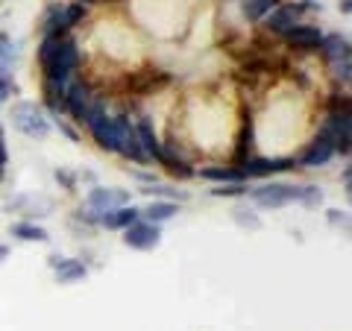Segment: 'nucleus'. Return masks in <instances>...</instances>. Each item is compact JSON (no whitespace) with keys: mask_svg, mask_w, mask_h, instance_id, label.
<instances>
[{"mask_svg":"<svg viewBox=\"0 0 352 331\" xmlns=\"http://www.w3.org/2000/svg\"><path fill=\"white\" fill-rule=\"evenodd\" d=\"M88 129H91L94 141L109 152H118V126H115V117H109L100 106H91V112L85 117Z\"/></svg>","mask_w":352,"mask_h":331,"instance_id":"f257e3e1","label":"nucleus"},{"mask_svg":"<svg viewBox=\"0 0 352 331\" xmlns=\"http://www.w3.org/2000/svg\"><path fill=\"white\" fill-rule=\"evenodd\" d=\"M76 68H80V50H76V41L62 38L56 59H53V65H50L47 71H44V76H50V80H62V82H68Z\"/></svg>","mask_w":352,"mask_h":331,"instance_id":"f03ea898","label":"nucleus"},{"mask_svg":"<svg viewBox=\"0 0 352 331\" xmlns=\"http://www.w3.org/2000/svg\"><path fill=\"white\" fill-rule=\"evenodd\" d=\"M250 196L264 208H282L294 200H302V187L294 185H267V187H252Z\"/></svg>","mask_w":352,"mask_h":331,"instance_id":"7ed1b4c3","label":"nucleus"},{"mask_svg":"<svg viewBox=\"0 0 352 331\" xmlns=\"http://www.w3.org/2000/svg\"><path fill=\"white\" fill-rule=\"evenodd\" d=\"M115 126H118V152L124 159H132V161H144V150H141V141H138V132L135 126L129 124L126 115L115 117Z\"/></svg>","mask_w":352,"mask_h":331,"instance_id":"20e7f679","label":"nucleus"},{"mask_svg":"<svg viewBox=\"0 0 352 331\" xmlns=\"http://www.w3.org/2000/svg\"><path fill=\"white\" fill-rule=\"evenodd\" d=\"M12 120H15V126L24 132V135H36V138L47 135V120L41 117V112L32 103H18L12 109Z\"/></svg>","mask_w":352,"mask_h":331,"instance_id":"39448f33","label":"nucleus"},{"mask_svg":"<svg viewBox=\"0 0 352 331\" xmlns=\"http://www.w3.org/2000/svg\"><path fill=\"white\" fill-rule=\"evenodd\" d=\"M162 240V231H159V223H150V220H135L132 226H126V235H124V244L132 247V249H153L159 247Z\"/></svg>","mask_w":352,"mask_h":331,"instance_id":"423d86ee","label":"nucleus"},{"mask_svg":"<svg viewBox=\"0 0 352 331\" xmlns=\"http://www.w3.org/2000/svg\"><path fill=\"white\" fill-rule=\"evenodd\" d=\"M91 88H88L85 82H71L68 88H65V109L74 115V120H82L88 117V112H91Z\"/></svg>","mask_w":352,"mask_h":331,"instance_id":"0eeeda50","label":"nucleus"},{"mask_svg":"<svg viewBox=\"0 0 352 331\" xmlns=\"http://www.w3.org/2000/svg\"><path fill=\"white\" fill-rule=\"evenodd\" d=\"M300 9L302 6H273L267 12V30L279 32V36H288L300 24Z\"/></svg>","mask_w":352,"mask_h":331,"instance_id":"6e6552de","label":"nucleus"},{"mask_svg":"<svg viewBox=\"0 0 352 331\" xmlns=\"http://www.w3.org/2000/svg\"><path fill=\"white\" fill-rule=\"evenodd\" d=\"M296 168L294 159H250L247 164H241V173L247 176H270V173H282V170H291Z\"/></svg>","mask_w":352,"mask_h":331,"instance_id":"1a4fd4ad","label":"nucleus"},{"mask_svg":"<svg viewBox=\"0 0 352 331\" xmlns=\"http://www.w3.org/2000/svg\"><path fill=\"white\" fill-rule=\"evenodd\" d=\"M129 203V194L126 191H109V187H94L91 194H88V205H91V212H112V208H120Z\"/></svg>","mask_w":352,"mask_h":331,"instance_id":"9d476101","label":"nucleus"},{"mask_svg":"<svg viewBox=\"0 0 352 331\" xmlns=\"http://www.w3.org/2000/svg\"><path fill=\"white\" fill-rule=\"evenodd\" d=\"M285 38H288V44H291V47H296V50H317V47H320V41H323L320 30L308 27V24H296Z\"/></svg>","mask_w":352,"mask_h":331,"instance_id":"9b49d317","label":"nucleus"},{"mask_svg":"<svg viewBox=\"0 0 352 331\" xmlns=\"http://www.w3.org/2000/svg\"><path fill=\"white\" fill-rule=\"evenodd\" d=\"M332 156H335V147L329 144L326 138H320V135H317V141H314V144H311V147H308V150L302 152L300 164H302V168H320V164H326V161L332 159Z\"/></svg>","mask_w":352,"mask_h":331,"instance_id":"f8f14e48","label":"nucleus"},{"mask_svg":"<svg viewBox=\"0 0 352 331\" xmlns=\"http://www.w3.org/2000/svg\"><path fill=\"white\" fill-rule=\"evenodd\" d=\"M135 132H138V141H141V150H144V156H153L156 161H162L164 147L159 144V138H156V132H153V126H150V120H147V117L135 126Z\"/></svg>","mask_w":352,"mask_h":331,"instance_id":"ddd939ff","label":"nucleus"},{"mask_svg":"<svg viewBox=\"0 0 352 331\" xmlns=\"http://www.w3.org/2000/svg\"><path fill=\"white\" fill-rule=\"evenodd\" d=\"M141 217V212L138 208H112V212H106V214H100V223L106 226V229H126V226H132L135 220Z\"/></svg>","mask_w":352,"mask_h":331,"instance_id":"4468645a","label":"nucleus"},{"mask_svg":"<svg viewBox=\"0 0 352 331\" xmlns=\"http://www.w3.org/2000/svg\"><path fill=\"white\" fill-rule=\"evenodd\" d=\"M317 50H323V56L329 62H340V59H349V41L344 36H326L320 41V47Z\"/></svg>","mask_w":352,"mask_h":331,"instance_id":"2eb2a0df","label":"nucleus"},{"mask_svg":"<svg viewBox=\"0 0 352 331\" xmlns=\"http://www.w3.org/2000/svg\"><path fill=\"white\" fill-rule=\"evenodd\" d=\"M53 267H56V279L62 284H71V282H80L85 279V267L80 261H59V258H53Z\"/></svg>","mask_w":352,"mask_h":331,"instance_id":"dca6fc26","label":"nucleus"},{"mask_svg":"<svg viewBox=\"0 0 352 331\" xmlns=\"http://www.w3.org/2000/svg\"><path fill=\"white\" fill-rule=\"evenodd\" d=\"M252 144H256V141H252V117L247 115L244 129H241V138H238V150H235V164L238 168L252 159Z\"/></svg>","mask_w":352,"mask_h":331,"instance_id":"f3484780","label":"nucleus"},{"mask_svg":"<svg viewBox=\"0 0 352 331\" xmlns=\"http://www.w3.org/2000/svg\"><path fill=\"white\" fill-rule=\"evenodd\" d=\"M59 44H62V36H59V32H47V36H44L41 47H38V62H41V68H44V71H47L50 65H53V59H56Z\"/></svg>","mask_w":352,"mask_h":331,"instance_id":"a211bd4d","label":"nucleus"},{"mask_svg":"<svg viewBox=\"0 0 352 331\" xmlns=\"http://www.w3.org/2000/svg\"><path fill=\"white\" fill-rule=\"evenodd\" d=\"M176 212H179V208H176V203H153L150 208H144V214L150 223H164V220H170V217H176Z\"/></svg>","mask_w":352,"mask_h":331,"instance_id":"6ab92c4d","label":"nucleus"},{"mask_svg":"<svg viewBox=\"0 0 352 331\" xmlns=\"http://www.w3.org/2000/svg\"><path fill=\"white\" fill-rule=\"evenodd\" d=\"M203 179H212V182H244V173L238 168H206L200 170Z\"/></svg>","mask_w":352,"mask_h":331,"instance_id":"aec40b11","label":"nucleus"},{"mask_svg":"<svg viewBox=\"0 0 352 331\" xmlns=\"http://www.w3.org/2000/svg\"><path fill=\"white\" fill-rule=\"evenodd\" d=\"M273 6H279V0H244V15L247 21H261Z\"/></svg>","mask_w":352,"mask_h":331,"instance_id":"412c9836","label":"nucleus"},{"mask_svg":"<svg viewBox=\"0 0 352 331\" xmlns=\"http://www.w3.org/2000/svg\"><path fill=\"white\" fill-rule=\"evenodd\" d=\"M162 164H168V170H170L173 176H179V179H191V176H194V168H188V164L179 161V159H173L168 150L162 152Z\"/></svg>","mask_w":352,"mask_h":331,"instance_id":"4be33fe9","label":"nucleus"},{"mask_svg":"<svg viewBox=\"0 0 352 331\" xmlns=\"http://www.w3.org/2000/svg\"><path fill=\"white\" fill-rule=\"evenodd\" d=\"M12 235H18L21 240H47V231L41 226H32V223H15Z\"/></svg>","mask_w":352,"mask_h":331,"instance_id":"5701e85b","label":"nucleus"},{"mask_svg":"<svg viewBox=\"0 0 352 331\" xmlns=\"http://www.w3.org/2000/svg\"><path fill=\"white\" fill-rule=\"evenodd\" d=\"M241 194H247V187L241 182H232L229 187H214V196H241Z\"/></svg>","mask_w":352,"mask_h":331,"instance_id":"b1692460","label":"nucleus"},{"mask_svg":"<svg viewBox=\"0 0 352 331\" xmlns=\"http://www.w3.org/2000/svg\"><path fill=\"white\" fill-rule=\"evenodd\" d=\"M332 65H335V73H338V80L349 82V59H340V62H332Z\"/></svg>","mask_w":352,"mask_h":331,"instance_id":"393cba45","label":"nucleus"},{"mask_svg":"<svg viewBox=\"0 0 352 331\" xmlns=\"http://www.w3.org/2000/svg\"><path fill=\"white\" fill-rule=\"evenodd\" d=\"M0 164H6V147H3V138H0Z\"/></svg>","mask_w":352,"mask_h":331,"instance_id":"a878e982","label":"nucleus"},{"mask_svg":"<svg viewBox=\"0 0 352 331\" xmlns=\"http://www.w3.org/2000/svg\"><path fill=\"white\" fill-rule=\"evenodd\" d=\"M6 258H9V249H6V247H3V244H0V264H3V261H6Z\"/></svg>","mask_w":352,"mask_h":331,"instance_id":"bb28decb","label":"nucleus"},{"mask_svg":"<svg viewBox=\"0 0 352 331\" xmlns=\"http://www.w3.org/2000/svg\"><path fill=\"white\" fill-rule=\"evenodd\" d=\"M0 176H3V164H0Z\"/></svg>","mask_w":352,"mask_h":331,"instance_id":"cd10ccee","label":"nucleus"}]
</instances>
